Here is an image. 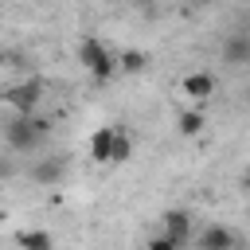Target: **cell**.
Returning a JSON list of instances; mask_svg holds the SVG:
<instances>
[{
  "label": "cell",
  "instance_id": "1",
  "mask_svg": "<svg viewBox=\"0 0 250 250\" xmlns=\"http://www.w3.org/2000/svg\"><path fill=\"white\" fill-rule=\"evenodd\" d=\"M47 133H51V121H47V117H35V113H16V117L4 125V141H8L16 152H35Z\"/></svg>",
  "mask_w": 250,
  "mask_h": 250
},
{
  "label": "cell",
  "instance_id": "2",
  "mask_svg": "<svg viewBox=\"0 0 250 250\" xmlns=\"http://www.w3.org/2000/svg\"><path fill=\"white\" fill-rule=\"evenodd\" d=\"M78 59H82V66L94 74V82H109V78L117 74V59H113L109 47H105L102 39H94V35H86V39L78 43Z\"/></svg>",
  "mask_w": 250,
  "mask_h": 250
},
{
  "label": "cell",
  "instance_id": "3",
  "mask_svg": "<svg viewBox=\"0 0 250 250\" xmlns=\"http://www.w3.org/2000/svg\"><path fill=\"white\" fill-rule=\"evenodd\" d=\"M62 176H66V160H62V156H43V160L31 164V180L43 184V188L62 184Z\"/></svg>",
  "mask_w": 250,
  "mask_h": 250
},
{
  "label": "cell",
  "instance_id": "4",
  "mask_svg": "<svg viewBox=\"0 0 250 250\" xmlns=\"http://www.w3.org/2000/svg\"><path fill=\"white\" fill-rule=\"evenodd\" d=\"M39 98H43V86L39 82H20V86L8 90V105H16V113H35Z\"/></svg>",
  "mask_w": 250,
  "mask_h": 250
},
{
  "label": "cell",
  "instance_id": "5",
  "mask_svg": "<svg viewBox=\"0 0 250 250\" xmlns=\"http://www.w3.org/2000/svg\"><path fill=\"white\" fill-rule=\"evenodd\" d=\"M191 227H195V223H191V215H188V211H180V207L164 215V234H168V238H172L180 250L191 242Z\"/></svg>",
  "mask_w": 250,
  "mask_h": 250
},
{
  "label": "cell",
  "instance_id": "6",
  "mask_svg": "<svg viewBox=\"0 0 250 250\" xmlns=\"http://www.w3.org/2000/svg\"><path fill=\"white\" fill-rule=\"evenodd\" d=\"M195 250H234V230H230V227L211 223V227H203V230H199Z\"/></svg>",
  "mask_w": 250,
  "mask_h": 250
},
{
  "label": "cell",
  "instance_id": "7",
  "mask_svg": "<svg viewBox=\"0 0 250 250\" xmlns=\"http://www.w3.org/2000/svg\"><path fill=\"white\" fill-rule=\"evenodd\" d=\"M180 90H184L188 98H195V102H203V98H211V94H215V78H211L207 70H195V74H184V82H180Z\"/></svg>",
  "mask_w": 250,
  "mask_h": 250
},
{
  "label": "cell",
  "instance_id": "8",
  "mask_svg": "<svg viewBox=\"0 0 250 250\" xmlns=\"http://www.w3.org/2000/svg\"><path fill=\"white\" fill-rule=\"evenodd\" d=\"M113 137H117L113 125L94 129V137H90V156H94L98 164H109V156H113Z\"/></svg>",
  "mask_w": 250,
  "mask_h": 250
},
{
  "label": "cell",
  "instance_id": "9",
  "mask_svg": "<svg viewBox=\"0 0 250 250\" xmlns=\"http://www.w3.org/2000/svg\"><path fill=\"white\" fill-rule=\"evenodd\" d=\"M223 62H227V66L250 62V35H246V31H238V35H230V39L223 43Z\"/></svg>",
  "mask_w": 250,
  "mask_h": 250
},
{
  "label": "cell",
  "instance_id": "10",
  "mask_svg": "<svg viewBox=\"0 0 250 250\" xmlns=\"http://www.w3.org/2000/svg\"><path fill=\"white\" fill-rule=\"evenodd\" d=\"M16 242H20L23 250H55V238H51L47 230H20Z\"/></svg>",
  "mask_w": 250,
  "mask_h": 250
},
{
  "label": "cell",
  "instance_id": "11",
  "mask_svg": "<svg viewBox=\"0 0 250 250\" xmlns=\"http://www.w3.org/2000/svg\"><path fill=\"white\" fill-rule=\"evenodd\" d=\"M148 66V55L145 51H125L121 59H117V70H125V74H141Z\"/></svg>",
  "mask_w": 250,
  "mask_h": 250
},
{
  "label": "cell",
  "instance_id": "12",
  "mask_svg": "<svg viewBox=\"0 0 250 250\" xmlns=\"http://www.w3.org/2000/svg\"><path fill=\"white\" fill-rule=\"evenodd\" d=\"M176 125H180L184 137H195V133H203V113H188V109H184V113L176 117Z\"/></svg>",
  "mask_w": 250,
  "mask_h": 250
},
{
  "label": "cell",
  "instance_id": "13",
  "mask_svg": "<svg viewBox=\"0 0 250 250\" xmlns=\"http://www.w3.org/2000/svg\"><path fill=\"white\" fill-rule=\"evenodd\" d=\"M129 152H133V141H129L125 133H117V137H113V156H109V164H125Z\"/></svg>",
  "mask_w": 250,
  "mask_h": 250
},
{
  "label": "cell",
  "instance_id": "14",
  "mask_svg": "<svg viewBox=\"0 0 250 250\" xmlns=\"http://www.w3.org/2000/svg\"><path fill=\"white\" fill-rule=\"evenodd\" d=\"M145 250H180V246H176V242H172L168 234H156V238H152V242H148Z\"/></svg>",
  "mask_w": 250,
  "mask_h": 250
},
{
  "label": "cell",
  "instance_id": "15",
  "mask_svg": "<svg viewBox=\"0 0 250 250\" xmlns=\"http://www.w3.org/2000/svg\"><path fill=\"white\" fill-rule=\"evenodd\" d=\"M191 4H195V8H207V4H215V0H191Z\"/></svg>",
  "mask_w": 250,
  "mask_h": 250
},
{
  "label": "cell",
  "instance_id": "16",
  "mask_svg": "<svg viewBox=\"0 0 250 250\" xmlns=\"http://www.w3.org/2000/svg\"><path fill=\"white\" fill-rule=\"evenodd\" d=\"M4 62H8V55H4V51H0V66H4Z\"/></svg>",
  "mask_w": 250,
  "mask_h": 250
},
{
  "label": "cell",
  "instance_id": "17",
  "mask_svg": "<svg viewBox=\"0 0 250 250\" xmlns=\"http://www.w3.org/2000/svg\"><path fill=\"white\" fill-rule=\"evenodd\" d=\"M246 35H250V31H246Z\"/></svg>",
  "mask_w": 250,
  "mask_h": 250
}]
</instances>
